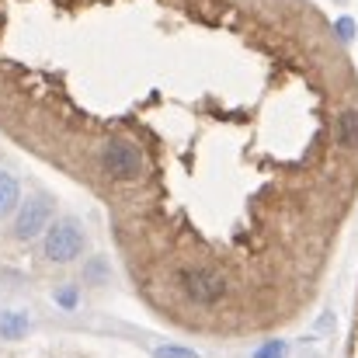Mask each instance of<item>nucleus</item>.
<instances>
[{
    "label": "nucleus",
    "instance_id": "obj_1",
    "mask_svg": "<svg viewBox=\"0 0 358 358\" xmlns=\"http://www.w3.org/2000/svg\"><path fill=\"white\" fill-rule=\"evenodd\" d=\"M84 247H87V237H84V230H80V223H77L73 216L56 220V223L45 230V240H42V254H45V261H52V264H70V261H77V257L84 254Z\"/></svg>",
    "mask_w": 358,
    "mask_h": 358
},
{
    "label": "nucleus",
    "instance_id": "obj_2",
    "mask_svg": "<svg viewBox=\"0 0 358 358\" xmlns=\"http://www.w3.org/2000/svg\"><path fill=\"white\" fill-rule=\"evenodd\" d=\"M98 167H101L105 178H112V181H136V178L143 174V153H139V146L129 143L125 136H112V139L101 146Z\"/></svg>",
    "mask_w": 358,
    "mask_h": 358
},
{
    "label": "nucleus",
    "instance_id": "obj_3",
    "mask_svg": "<svg viewBox=\"0 0 358 358\" xmlns=\"http://www.w3.org/2000/svg\"><path fill=\"white\" fill-rule=\"evenodd\" d=\"M178 285H181L185 299H192V303H199V306H216V303H223L227 292H230L227 275L209 271V268H185V271L178 275Z\"/></svg>",
    "mask_w": 358,
    "mask_h": 358
},
{
    "label": "nucleus",
    "instance_id": "obj_4",
    "mask_svg": "<svg viewBox=\"0 0 358 358\" xmlns=\"http://www.w3.org/2000/svg\"><path fill=\"white\" fill-rule=\"evenodd\" d=\"M52 216H56V202L38 192V195H28V202L17 209V220H14V237L17 240H35L38 234H45L52 227Z\"/></svg>",
    "mask_w": 358,
    "mask_h": 358
},
{
    "label": "nucleus",
    "instance_id": "obj_5",
    "mask_svg": "<svg viewBox=\"0 0 358 358\" xmlns=\"http://www.w3.org/2000/svg\"><path fill=\"white\" fill-rule=\"evenodd\" d=\"M334 139L341 150L358 146V108H341V115L334 119Z\"/></svg>",
    "mask_w": 358,
    "mask_h": 358
},
{
    "label": "nucleus",
    "instance_id": "obj_6",
    "mask_svg": "<svg viewBox=\"0 0 358 358\" xmlns=\"http://www.w3.org/2000/svg\"><path fill=\"white\" fill-rule=\"evenodd\" d=\"M17 202H21V185H17V178L7 174V171H0V220H7V216L17 209Z\"/></svg>",
    "mask_w": 358,
    "mask_h": 358
},
{
    "label": "nucleus",
    "instance_id": "obj_7",
    "mask_svg": "<svg viewBox=\"0 0 358 358\" xmlns=\"http://www.w3.org/2000/svg\"><path fill=\"white\" fill-rule=\"evenodd\" d=\"M28 317L24 313H0V338L3 341H21L28 334Z\"/></svg>",
    "mask_w": 358,
    "mask_h": 358
},
{
    "label": "nucleus",
    "instance_id": "obj_8",
    "mask_svg": "<svg viewBox=\"0 0 358 358\" xmlns=\"http://www.w3.org/2000/svg\"><path fill=\"white\" fill-rule=\"evenodd\" d=\"M153 358H199V352H192L185 345H160V348H153Z\"/></svg>",
    "mask_w": 358,
    "mask_h": 358
},
{
    "label": "nucleus",
    "instance_id": "obj_9",
    "mask_svg": "<svg viewBox=\"0 0 358 358\" xmlns=\"http://www.w3.org/2000/svg\"><path fill=\"white\" fill-rule=\"evenodd\" d=\"M285 355H289V345L285 341H264L250 358H285Z\"/></svg>",
    "mask_w": 358,
    "mask_h": 358
},
{
    "label": "nucleus",
    "instance_id": "obj_10",
    "mask_svg": "<svg viewBox=\"0 0 358 358\" xmlns=\"http://www.w3.org/2000/svg\"><path fill=\"white\" fill-rule=\"evenodd\" d=\"M77 299H80L77 285H59V289H56V303H59L63 310H77Z\"/></svg>",
    "mask_w": 358,
    "mask_h": 358
},
{
    "label": "nucleus",
    "instance_id": "obj_11",
    "mask_svg": "<svg viewBox=\"0 0 358 358\" xmlns=\"http://www.w3.org/2000/svg\"><path fill=\"white\" fill-rule=\"evenodd\" d=\"M338 35H341V42H352L355 38V21L352 17H338Z\"/></svg>",
    "mask_w": 358,
    "mask_h": 358
},
{
    "label": "nucleus",
    "instance_id": "obj_12",
    "mask_svg": "<svg viewBox=\"0 0 358 358\" xmlns=\"http://www.w3.org/2000/svg\"><path fill=\"white\" fill-rule=\"evenodd\" d=\"M101 268H105L101 261H94V264L87 268V275H91V282H105V275H101Z\"/></svg>",
    "mask_w": 358,
    "mask_h": 358
}]
</instances>
